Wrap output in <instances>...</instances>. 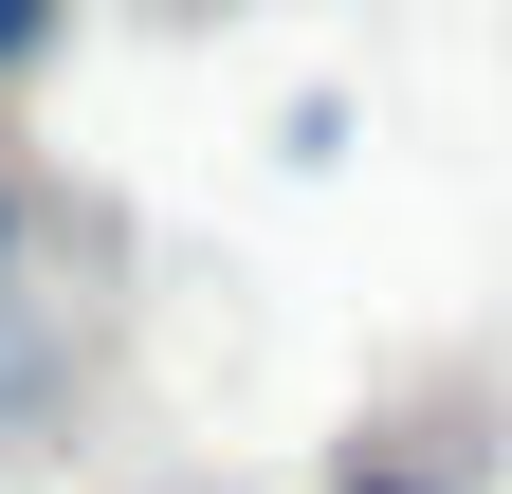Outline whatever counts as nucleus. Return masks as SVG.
<instances>
[{"mask_svg": "<svg viewBox=\"0 0 512 494\" xmlns=\"http://www.w3.org/2000/svg\"><path fill=\"white\" fill-rule=\"evenodd\" d=\"M0 257H19V183H0Z\"/></svg>", "mask_w": 512, "mask_h": 494, "instance_id": "obj_2", "label": "nucleus"}, {"mask_svg": "<svg viewBox=\"0 0 512 494\" xmlns=\"http://www.w3.org/2000/svg\"><path fill=\"white\" fill-rule=\"evenodd\" d=\"M37 37H55V0H0V74H19V55H37Z\"/></svg>", "mask_w": 512, "mask_h": 494, "instance_id": "obj_1", "label": "nucleus"}, {"mask_svg": "<svg viewBox=\"0 0 512 494\" xmlns=\"http://www.w3.org/2000/svg\"><path fill=\"white\" fill-rule=\"evenodd\" d=\"M366 494H403V476H366Z\"/></svg>", "mask_w": 512, "mask_h": 494, "instance_id": "obj_3", "label": "nucleus"}]
</instances>
